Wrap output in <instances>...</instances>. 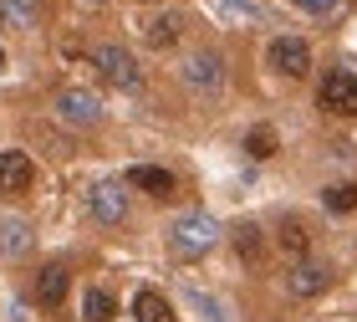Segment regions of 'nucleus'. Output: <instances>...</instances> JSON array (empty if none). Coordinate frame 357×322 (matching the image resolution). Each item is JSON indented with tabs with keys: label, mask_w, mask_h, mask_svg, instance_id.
Listing matches in <instances>:
<instances>
[{
	"label": "nucleus",
	"mask_w": 357,
	"mask_h": 322,
	"mask_svg": "<svg viewBox=\"0 0 357 322\" xmlns=\"http://www.w3.org/2000/svg\"><path fill=\"white\" fill-rule=\"evenodd\" d=\"M275 240H281V251H286V256H306V246H312V235H306V225H301V220H281Z\"/></svg>",
	"instance_id": "14"
},
{
	"label": "nucleus",
	"mask_w": 357,
	"mask_h": 322,
	"mask_svg": "<svg viewBox=\"0 0 357 322\" xmlns=\"http://www.w3.org/2000/svg\"><path fill=\"white\" fill-rule=\"evenodd\" d=\"M67 286H72L67 266H46L36 277V302H41V307H61V302H67Z\"/></svg>",
	"instance_id": "11"
},
{
	"label": "nucleus",
	"mask_w": 357,
	"mask_h": 322,
	"mask_svg": "<svg viewBox=\"0 0 357 322\" xmlns=\"http://www.w3.org/2000/svg\"><path fill=\"white\" fill-rule=\"evenodd\" d=\"M215 240H220V225L209 215H184V220H174V230H169V246H174V256H184V261L204 256Z\"/></svg>",
	"instance_id": "1"
},
{
	"label": "nucleus",
	"mask_w": 357,
	"mask_h": 322,
	"mask_svg": "<svg viewBox=\"0 0 357 322\" xmlns=\"http://www.w3.org/2000/svg\"><path fill=\"white\" fill-rule=\"evenodd\" d=\"M143 36H149V46H174L178 41V15H153Z\"/></svg>",
	"instance_id": "18"
},
{
	"label": "nucleus",
	"mask_w": 357,
	"mask_h": 322,
	"mask_svg": "<svg viewBox=\"0 0 357 322\" xmlns=\"http://www.w3.org/2000/svg\"><path fill=\"white\" fill-rule=\"evenodd\" d=\"M92 61H97V72H102L112 87H138V61H133V52H123V46H97Z\"/></svg>",
	"instance_id": "4"
},
{
	"label": "nucleus",
	"mask_w": 357,
	"mask_h": 322,
	"mask_svg": "<svg viewBox=\"0 0 357 322\" xmlns=\"http://www.w3.org/2000/svg\"><path fill=\"white\" fill-rule=\"evenodd\" d=\"M184 82H189L194 92H215V87L225 82V57H220V52H194V57L184 61Z\"/></svg>",
	"instance_id": "6"
},
{
	"label": "nucleus",
	"mask_w": 357,
	"mask_h": 322,
	"mask_svg": "<svg viewBox=\"0 0 357 322\" xmlns=\"http://www.w3.org/2000/svg\"><path fill=\"white\" fill-rule=\"evenodd\" d=\"M128 184L133 189H143V195H153V200H174V174L169 169H153V164H133L128 169Z\"/></svg>",
	"instance_id": "10"
},
{
	"label": "nucleus",
	"mask_w": 357,
	"mask_h": 322,
	"mask_svg": "<svg viewBox=\"0 0 357 322\" xmlns=\"http://www.w3.org/2000/svg\"><path fill=\"white\" fill-rule=\"evenodd\" d=\"M266 61H271V72H281V77H306L312 72V46L301 36H275Z\"/></svg>",
	"instance_id": "3"
},
{
	"label": "nucleus",
	"mask_w": 357,
	"mask_h": 322,
	"mask_svg": "<svg viewBox=\"0 0 357 322\" xmlns=\"http://www.w3.org/2000/svg\"><path fill=\"white\" fill-rule=\"evenodd\" d=\"M82 317L87 322H112V317H118V302H112L107 292H87L82 297Z\"/></svg>",
	"instance_id": "17"
},
{
	"label": "nucleus",
	"mask_w": 357,
	"mask_h": 322,
	"mask_svg": "<svg viewBox=\"0 0 357 322\" xmlns=\"http://www.w3.org/2000/svg\"><path fill=\"white\" fill-rule=\"evenodd\" d=\"M296 10H306V15H327V10H337V0H291Z\"/></svg>",
	"instance_id": "22"
},
{
	"label": "nucleus",
	"mask_w": 357,
	"mask_h": 322,
	"mask_svg": "<svg viewBox=\"0 0 357 322\" xmlns=\"http://www.w3.org/2000/svg\"><path fill=\"white\" fill-rule=\"evenodd\" d=\"M56 112H61V123H72V128H92L102 118V103H97V92H87V87H67L56 98Z\"/></svg>",
	"instance_id": "5"
},
{
	"label": "nucleus",
	"mask_w": 357,
	"mask_h": 322,
	"mask_svg": "<svg viewBox=\"0 0 357 322\" xmlns=\"http://www.w3.org/2000/svg\"><path fill=\"white\" fill-rule=\"evenodd\" d=\"M317 103L337 118H357V77L352 72H327L317 87Z\"/></svg>",
	"instance_id": "2"
},
{
	"label": "nucleus",
	"mask_w": 357,
	"mask_h": 322,
	"mask_svg": "<svg viewBox=\"0 0 357 322\" xmlns=\"http://www.w3.org/2000/svg\"><path fill=\"white\" fill-rule=\"evenodd\" d=\"M87 205H92V215L102 220V225L128 220V195H123V184H97L92 195H87Z\"/></svg>",
	"instance_id": "9"
},
{
	"label": "nucleus",
	"mask_w": 357,
	"mask_h": 322,
	"mask_svg": "<svg viewBox=\"0 0 357 322\" xmlns=\"http://www.w3.org/2000/svg\"><path fill=\"white\" fill-rule=\"evenodd\" d=\"M321 205H327L332 215H352V210H357V184H332V189H321Z\"/></svg>",
	"instance_id": "15"
},
{
	"label": "nucleus",
	"mask_w": 357,
	"mask_h": 322,
	"mask_svg": "<svg viewBox=\"0 0 357 322\" xmlns=\"http://www.w3.org/2000/svg\"><path fill=\"white\" fill-rule=\"evenodd\" d=\"M215 6L230 15V21H261V6H255V0H215Z\"/></svg>",
	"instance_id": "19"
},
{
	"label": "nucleus",
	"mask_w": 357,
	"mask_h": 322,
	"mask_svg": "<svg viewBox=\"0 0 357 322\" xmlns=\"http://www.w3.org/2000/svg\"><path fill=\"white\" fill-rule=\"evenodd\" d=\"M235 251L245 256V261H255V256H261V230H255V225H240L235 230Z\"/></svg>",
	"instance_id": "20"
},
{
	"label": "nucleus",
	"mask_w": 357,
	"mask_h": 322,
	"mask_svg": "<svg viewBox=\"0 0 357 322\" xmlns=\"http://www.w3.org/2000/svg\"><path fill=\"white\" fill-rule=\"evenodd\" d=\"M327 286H332V271L321 261H296V266H291V277H286V292L291 297H321Z\"/></svg>",
	"instance_id": "7"
},
{
	"label": "nucleus",
	"mask_w": 357,
	"mask_h": 322,
	"mask_svg": "<svg viewBox=\"0 0 357 322\" xmlns=\"http://www.w3.org/2000/svg\"><path fill=\"white\" fill-rule=\"evenodd\" d=\"M275 149H281V143H275V128H250V133H245V154L250 159H275Z\"/></svg>",
	"instance_id": "16"
},
{
	"label": "nucleus",
	"mask_w": 357,
	"mask_h": 322,
	"mask_svg": "<svg viewBox=\"0 0 357 322\" xmlns=\"http://www.w3.org/2000/svg\"><path fill=\"white\" fill-rule=\"evenodd\" d=\"M6 251H10V256L26 251V225H6Z\"/></svg>",
	"instance_id": "21"
},
{
	"label": "nucleus",
	"mask_w": 357,
	"mask_h": 322,
	"mask_svg": "<svg viewBox=\"0 0 357 322\" xmlns=\"http://www.w3.org/2000/svg\"><path fill=\"white\" fill-rule=\"evenodd\" d=\"M31 180H36V169H31V159L21 149H6L0 154V195H26Z\"/></svg>",
	"instance_id": "8"
},
{
	"label": "nucleus",
	"mask_w": 357,
	"mask_h": 322,
	"mask_svg": "<svg viewBox=\"0 0 357 322\" xmlns=\"http://www.w3.org/2000/svg\"><path fill=\"white\" fill-rule=\"evenodd\" d=\"M133 322H174L169 297H158V292H138V297H133Z\"/></svg>",
	"instance_id": "12"
},
{
	"label": "nucleus",
	"mask_w": 357,
	"mask_h": 322,
	"mask_svg": "<svg viewBox=\"0 0 357 322\" xmlns=\"http://www.w3.org/2000/svg\"><path fill=\"white\" fill-rule=\"evenodd\" d=\"M0 21L10 31H31L36 26V0H0Z\"/></svg>",
	"instance_id": "13"
}]
</instances>
